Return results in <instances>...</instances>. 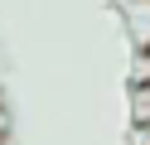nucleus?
Masks as SVG:
<instances>
[]
</instances>
